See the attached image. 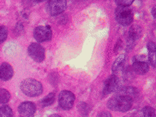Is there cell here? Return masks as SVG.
Instances as JSON below:
<instances>
[{
  "instance_id": "obj_1",
  "label": "cell",
  "mask_w": 156,
  "mask_h": 117,
  "mask_svg": "<svg viewBox=\"0 0 156 117\" xmlns=\"http://www.w3.org/2000/svg\"><path fill=\"white\" fill-rule=\"evenodd\" d=\"M133 101V100L129 97L118 94L108 100L107 107L112 111L125 112L131 108Z\"/></svg>"
},
{
  "instance_id": "obj_2",
  "label": "cell",
  "mask_w": 156,
  "mask_h": 117,
  "mask_svg": "<svg viewBox=\"0 0 156 117\" xmlns=\"http://www.w3.org/2000/svg\"><path fill=\"white\" fill-rule=\"evenodd\" d=\"M20 89L24 94L29 97H37L43 92V87L38 80L27 78L20 83Z\"/></svg>"
},
{
  "instance_id": "obj_3",
  "label": "cell",
  "mask_w": 156,
  "mask_h": 117,
  "mask_svg": "<svg viewBox=\"0 0 156 117\" xmlns=\"http://www.w3.org/2000/svg\"><path fill=\"white\" fill-rule=\"evenodd\" d=\"M115 17L119 24L122 26H128L133 21V14L129 7L119 6L115 11Z\"/></svg>"
},
{
  "instance_id": "obj_4",
  "label": "cell",
  "mask_w": 156,
  "mask_h": 117,
  "mask_svg": "<svg viewBox=\"0 0 156 117\" xmlns=\"http://www.w3.org/2000/svg\"><path fill=\"white\" fill-rule=\"evenodd\" d=\"M74 101V94L69 90H62L58 94V105L62 109H71L73 106Z\"/></svg>"
},
{
  "instance_id": "obj_5",
  "label": "cell",
  "mask_w": 156,
  "mask_h": 117,
  "mask_svg": "<svg viewBox=\"0 0 156 117\" xmlns=\"http://www.w3.org/2000/svg\"><path fill=\"white\" fill-rule=\"evenodd\" d=\"M34 37L38 42L49 41L52 37V30L49 25L37 26L34 30Z\"/></svg>"
},
{
  "instance_id": "obj_6",
  "label": "cell",
  "mask_w": 156,
  "mask_h": 117,
  "mask_svg": "<svg viewBox=\"0 0 156 117\" xmlns=\"http://www.w3.org/2000/svg\"><path fill=\"white\" fill-rule=\"evenodd\" d=\"M27 52L30 58L37 62H42L45 56L44 48L38 43H31L27 48Z\"/></svg>"
},
{
  "instance_id": "obj_7",
  "label": "cell",
  "mask_w": 156,
  "mask_h": 117,
  "mask_svg": "<svg viewBox=\"0 0 156 117\" xmlns=\"http://www.w3.org/2000/svg\"><path fill=\"white\" fill-rule=\"evenodd\" d=\"M67 2L65 0H51L47 4V11L51 16L60 14L66 9Z\"/></svg>"
},
{
  "instance_id": "obj_8",
  "label": "cell",
  "mask_w": 156,
  "mask_h": 117,
  "mask_svg": "<svg viewBox=\"0 0 156 117\" xmlns=\"http://www.w3.org/2000/svg\"><path fill=\"white\" fill-rule=\"evenodd\" d=\"M119 78L115 75H112L107 79L104 83L103 86V91L102 94L104 96H106L107 94L110 93L115 91L119 89Z\"/></svg>"
},
{
  "instance_id": "obj_9",
  "label": "cell",
  "mask_w": 156,
  "mask_h": 117,
  "mask_svg": "<svg viewBox=\"0 0 156 117\" xmlns=\"http://www.w3.org/2000/svg\"><path fill=\"white\" fill-rule=\"evenodd\" d=\"M35 105L30 101L22 102L18 107V112L20 117H32L35 113Z\"/></svg>"
},
{
  "instance_id": "obj_10",
  "label": "cell",
  "mask_w": 156,
  "mask_h": 117,
  "mask_svg": "<svg viewBox=\"0 0 156 117\" xmlns=\"http://www.w3.org/2000/svg\"><path fill=\"white\" fill-rule=\"evenodd\" d=\"M141 28L138 25H133L130 27L129 33H128V38H129L128 44H127V46L132 45L131 47L133 48V45H134L135 41H136L141 36Z\"/></svg>"
},
{
  "instance_id": "obj_11",
  "label": "cell",
  "mask_w": 156,
  "mask_h": 117,
  "mask_svg": "<svg viewBox=\"0 0 156 117\" xmlns=\"http://www.w3.org/2000/svg\"><path fill=\"white\" fill-rule=\"evenodd\" d=\"M13 76V69L7 62H3L0 66V79L3 81L10 80Z\"/></svg>"
},
{
  "instance_id": "obj_12",
  "label": "cell",
  "mask_w": 156,
  "mask_h": 117,
  "mask_svg": "<svg viewBox=\"0 0 156 117\" xmlns=\"http://www.w3.org/2000/svg\"><path fill=\"white\" fill-rule=\"evenodd\" d=\"M132 69L136 74H145L149 70V66L144 61H133Z\"/></svg>"
},
{
  "instance_id": "obj_13",
  "label": "cell",
  "mask_w": 156,
  "mask_h": 117,
  "mask_svg": "<svg viewBox=\"0 0 156 117\" xmlns=\"http://www.w3.org/2000/svg\"><path fill=\"white\" fill-rule=\"evenodd\" d=\"M118 94H120V95H125L129 97L130 98L133 100V98L138 95L139 91L136 88V87H122V88H119V90H118Z\"/></svg>"
},
{
  "instance_id": "obj_14",
  "label": "cell",
  "mask_w": 156,
  "mask_h": 117,
  "mask_svg": "<svg viewBox=\"0 0 156 117\" xmlns=\"http://www.w3.org/2000/svg\"><path fill=\"white\" fill-rule=\"evenodd\" d=\"M77 109L83 117H87L90 112V106L85 102H80L77 105Z\"/></svg>"
},
{
  "instance_id": "obj_15",
  "label": "cell",
  "mask_w": 156,
  "mask_h": 117,
  "mask_svg": "<svg viewBox=\"0 0 156 117\" xmlns=\"http://www.w3.org/2000/svg\"><path fill=\"white\" fill-rule=\"evenodd\" d=\"M155 111L151 106H145L140 112V117H154Z\"/></svg>"
},
{
  "instance_id": "obj_16",
  "label": "cell",
  "mask_w": 156,
  "mask_h": 117,
  "mask_svg": "<svg viewBox=\"0 0 156 117\" xmlns=\"http://www.w3.org/2000/svg\"><path fill=\"white\" fill-rule=\"evenodd\" d=\"M55 101V93H49L47 96L41 101V105L42 107H46L51 105Z\"/></svg>"
},
{
  "instance_id": "obj_17",
  "label": "cell",
  "mask_w": 156,
  "mask_h": 117,
  "mask_svg": "<svg viewBox=\"0 0 156 117\" xmlns=\"http://www.w3.org/2000/svg\"><path fill=\"white\" fill-rule=\"evenodd\" d=\"M125 59H126V55H119V56L115 59L113 65H112V71H113V72H115V71L118 70V69H119V68L123 65V63H124L125 62Z\"/></svg>"
},
{
  "instance_id": "obj_18",
  "label": "cell",
  "mask_w": 156,
  "mask_h": 117,
  "mask_svg": "<svg viewBox=\"0 0 156 117\" xmlns=\"http://www.w3.org/2000/svg\"><path fill=\"white\" fill-rule=\"evenodd\" d=\"M10 99V93L5 89H0V104H4Z\"/></svg>"
},
{
  "instance_id": "obj_19",
  "label": "cell",
  "mask_w": 156,
  "mask_h": 117,
  "mask_svg": "<svg viewBox=\"0 0 156 117\" xmlns=\"http://www.w3.org/2000/svg\"><path fill=\"white\" fill-rule=\"evenodd\" d=\"M0 117H12V110L8 105L0 107Z\"/></svg>"
},
{
  "instance_id": "obj_20",
  "label": "cell",
  "mask_w": 156,
  "mask_h": 117,
  "mask_svg": "<svg viewBox=\"0 0 156 117\" xmlns=\"http://www.w3.org/2000/svg\"><path fill=\"white\" fill-rule=\"evenodd\" d=\"M8 30L5 26H0V44L5 41L7 37Z\"/></svg>"
},
{
  "instance_id": "obj_21",
  "label": "cell",
  "mask_w": 156,
  "mask_h": 117,
  "mask_svg": "<svg viewBox=\"0 0 156 117\" xmlns=\"http://www.w3.org/2000/svg\"><path fill=\"white\" fill-rule=\"evenodd\" d=\"M133 0H117L115 1V4L119 6H122V7H128L129 5L133 3Z\"/></svg>"
},
{
  "instance_id": "obj_22",
  "label": "cell",
  "mask_w": 156,
  "mask_h": 117,
  "mask_svg": "<svg viewBox=\"0 0 156 117\" xmlns=\"http://www.w3.org/2000/svg\"><path fill=\"white\" fill-rule=\"evenodd\" d=\"M148 59H149V62H150V63L151 64V66H152L153 67L155 68V63H156L155 51H149Z\"/></svg>"
},
{
  "instance_id": "obj_23",
  "label": "cell",
  "mask_w": 156,
  "mask_h": 117,
  "mask_svg": "<svg viewBox=\"0 0 156 117\" xmlns=\"http://www.w3.org/2000/svg\"><path fill=\"white\" fill-rule=\"evenodd\" d=\"M96 117H112L111 113H109L108 112H106V111H103V112H101L98 113V115Z\"/></svg>"
},
{
  "instance_id": "obj_24",
  "label": "cell",
  "mask_w": 156,
  "mask_h": 117,
  "mask_svg": "<svg viewBox=\"0 0 156 117\" xmlns=\"http://www.w3.org/2000/svg\"><path fill=\"white\" fill-rule=\"evenodd\" d=\"M147 48H148V51H155V43L152 42H149L147 44Z\"/></svg>"
},
{
  "instance_id": "obj_25",
  "label": "cell",
  "mask_w": 156,
  "mask_h": 117,
  "mask_svg": "<svg viewBox=\"0 0 156 117\" xmlns=\"http://www.w3.org/2000/svg\"><path fill=\"white\" fill-rule=\"evenodd\" d=\"M48 117H61L60 115H56V114H54V115H49Z\"/></svg>"
}]
</instances>
